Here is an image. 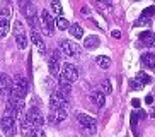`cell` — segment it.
<instances>
[{"mask_svg": "<svg viewBox=\"0 0 155 137\" xmlns=\"http://www.w3.org/2000/svg\"><path fill=\"white\" fill-rule=\"evenodd\" d=\"M28 91H29L28 79L24 77V76H21V74L14 76V79H12V86H10V96L24 98V96L28 94Z\"/></svg>", "mask_w": 155, "mask_h": 137, "instance_id": "obj_1", "label": "cell"}, {"mask_svg": "<svg viewBox=\"0 0 155 137\" xmlns=\"http://www.w3.org/2000/svg\"><path fill=\"white\" fill-rule=\"evenodd\" d=\"M12 29H14V38H15V43H17V48L19 50H26L29 45V38L26 34V29H24L22 23L21 21H15Z\"/></svg>", "mask_w": 155, "mask_h": 137, "instance_id": "obj_2", "label": "cell"}, {"mask_svg": "<svg viewBox=\"0 0 155 137\" xmlns=\"http://www.w3.org/2000/svg\"><path fill=\"white\" fill-rule=\"evenodd\" d=\"M78 77V70L73 64H63L61 65V72H60V82H75Z\"/></svg>", "mask_w": 155, "mask_h": 137, "instance_id": "obj_3", "label": "cell"}, {"mask_svg": "<svg viewBox=\"0 0 155 137\" xmlns=\"http://www.w3.org/2000/svg\"><path fill=\"white\" fill-rule=\"evenodd\" d=\"M55 26H56V21L53 19L51 12L50 10H43L41 12V31L45 33L46 36H53Z\"/></svg>", "mask_w": 155, "mask_h": 137, "instance_id": "obj_4", "label": "cell"}, {"mask_svg": "<svg viewBox=\"0 0 155 137\" xmlns=\"http://www.w3.org/2000/svg\"><path fill=\"white\" fill-rule=\"evenodd\" d=\"M61 51L55 50L50 57V62H48V67H50V74L55 76V77H60V72H61Z\"/></svg>", "mask_w": 155, "mask_h": 137, "instance_id": "obj_5", "label": "cell"}, {"mask_svg": "<svg viewBox=\"0 0 155 137\" xmlns=\"http://www.w3.org/2000/svg\"><path fill=\"white\" fill-rule=\"evenodd\" d=\"M58 50L61 51L65 57H78V55H80L78 45H75L73 41H68V40H60Z\"/></svg>", "mask_w": 155, "mask_h": 137, "instance_id": "obj_6", "label": "cell"}, {"mask_svg": "<svg viewBox=\"0 0 155 137\" xmlns=\"http://www.w3.org/2000/svg\"><path fill=\"white\" fill-rule=\"evenodd\" d=\"M0 128H2V132L7 137H14L15 135V118L9 117V115H4L2 120H0Z\"/></svg>", "mask_w": 155, "mask_h": 137, "instance_id": "obj_7", "label": "cell"}, {"mask_svg": "<svg viewBox=\"0 0 155 137\" xmlns=\"http://www.w3.org/2000/svg\"><path fill=\"white\" fill-rule=\"evenodd\" d=\"M67 105H68V96L61 94L60 91L51 93V96H50V108H51V110L67 108Z\"/></svg>", "mask_w": 155, "mask_h": 137, "instance_id": "obj_8", "label": "cell"}, {"mask_svg": "<svg viewBox=\"0 0 155 137\" xmlns=\"http://www.w3.org/2000/svg\"><path fill=\"white\" fill-rule=\"evenodd\" d=\"M19 9H21V12L26 16V19H32V17L38 16L36 5L32 4L31 0H19Z\"/></svg>", "mask_w": 155, "mask_h": 137, "instance_id": "obj_9", "label": "cell"}, {"mask_svg": "<svg viewBox=\"0 0 155 137\" xmlns=\"http://www.w3.org/2000/svg\"><path fill=\"white\" fill-rule=\"evenodd\" d=\"M77 122L80 123V127L87 128L89 132H96V118H92L91 115H85V113H78L77 115Z\"/></svg>", "mask_w": 155, "mask_h": 137, "instance_id": "obj_10", "label": "cell"}, {"mask_svg": "<svg viewBox=\"0 0 155 137\" xmlns=\"http://www.w3.org/2000/svg\"><path fill=\"white\" fill-rule=\"evenodd\" d=\"M10 86H12V79L7 74H0V100L10 96Z\"/></svg>", "mask_w": 155, "mask_h": 137, "instance_id": "obj_11", "label": "cell"}, {"mask_svg": "<svg viewBox=\"0 0 155 137\" xmlns=\"http://www.w3.org/2000/svg\"><path fill=\"white\" fill-rule=\"evenodd\" d=\"M67 108H58V110H51L50 111V122L55 123V125H58V123H61L65 118H67Z\"/></svg>", "mask_w": 155, "mask_h": 137, "instance_id": "obj_12", "label": "cell"}, {"mask_svg": "<svg viewBox=\"0 0 155 137\" xmlns=\"http://www.w3.org/2000/svg\"><path fill=\"white\" fill-rule=\"evenodd\" d=\"M26 117H28V118L31 120L36 127H41V125H43V115H41V111H39L38 108H34V106L26 111Z\"/></svg>", "mask_w": 155, "mask_h": 137, "instance_id": "obj_13", "label": "cell"}, {"mask_svg": "<svg viewBox=\"0 0 155 137\" xmlns=\"http://www.w3.org/2000/svg\"><path fill=\"white\" fill-rule=\"evenodd\" d=\"M31 41L36 45V48H38V51H39V53L46 55V45H45V41H43L41 34H39L36 29H32V31H31Z\"/></svg>", "mask_w": 155, "mask_h": 137, "instance_id": "obj_14", "label": "cell"}, {"mask_svg": "<svg viewBox=\"0 0 155 137\" xmlns=\"http://www.w3.org/2000/svg\"><path fill=\"white\" fill-rule=\"evenodd\" d=\"M91 100H92V103H94L97 108H102L104 103H106V94L102 91H99V89H96V91H92Z\"/></svg>", "mask_w": 155, "mask_h": 137, "instance_id": "obj_15", "label": "cell"}, {"mask_svg": "<svg viewBox=\"0 0 155 137\" xmlns=\"http://www.w3.org/2000/svg\"><path fill=\"white\" fill-rule=\"evenodd\" d=\"M99 45H101V38L96 36V34L87 36L85 41H84V46H85L87 50H96V48H99Z\"/></svg>", "mask_w": 155, "mask_h": 137, "instance_id": "obj_16", "label": "cell"}, {"mask_svg": "<svg viewBox=\"0 0 155 137\" xmlns=\"http://www.w3.org/2000/svg\"><path fill=\"white\" fill-rule=\"evenodd\" d=\"M138 38H140L147 46H155V33L147 29V31H141L140 34H138Z\"/></svg>", "mask_w": 155, "mask_h": 137, "instance_id": "obj_17", "label": "cell"}, {"mask_svg": "<svg viewBox=\"0 0 155 137\" xmlns=\"http://www.w3.org/2000/svg\"><path fill=\"white\" fill-rule=\"evenodd\" d=\"M141 64L145 65L147 68H153L155 70V55L150 53V51H145L141 55Z\"/></svg>", "mask_w": 155, "mask_h": 137, "instance_id": "obj_18", "label": "cell"}, {"mask_svg": "<svg viewBox=\"0 0 155 137\" xmlns=\"http://www.w3.org/2000/svg\"><path fill=\"white\" fill-rule=\"evenodd\" d=\"M96 64L99 65L101 68H109L111 65H113V60H111L109 57H106V55H99V57H96Z\"/></svg>", "mask_w": 155, "mask_h": 137, "instance_id": "obj_19", "label": "cell"}, {"mask_svg": "<svg viewBox=\"0 0 155 137\" xmlns=\"http://www.w3.org/2000/svg\"><path fill=\"white\" fill-rule=\"evenodd\" d=\"M10 31V21L5 17H0V38H5Z\"/></svg>", "mask_w": 155, "mask_h": 137, "instance_id": "obj_20", "label": "cell"}, {"mask_svg": "<svg viewBox=\"0 0 155 137\" xmlns=\"http://www.w3.org/2000/svg\"><path fill=\"white\" fill-rule=\"evenodd\" d=\"M68 33L72 34L73 38H77V40H80V38H84V27L80 26V24H72L68 29Z\"/></svg>", "mask_w": 155, "mask_h": 137, "instance_id": "obj_21", "label": "cell"}, {"mask_svg": "<svg viewBox=\"0 0 155 137\" xmlns=\"http://www.w3.org/2000/svg\"><path fill=\"white\" fill-rule=\"evenodd\" d=\"M135 27H150L152 26V19L150 17H145V16H141L140 19H137L135 23H133Z\"/></svg>", "mask_w": 155, "mask_h": 137, "instance_id": "obj_22", "label": "cell"}, {"mask_svg": "<svg viewBox=\"0 0 155 137\" xmlns=\"http://www.w3.org/2000/svg\"><path fill=\"white\" fill-rule=\"evenodd\" d=\"M56 91H60L61 94H65V96H70V93H72V84H68V82H60Z\"/></svg>", "mask_w": 155, "mask_h": 137, "instance_id": "obj_23", "label": "cell"}, {"mask_svg": "<svg viewBox=\"0 0 155 137\" xmlns=\"http://www.w3.org/2000/svg\"><path fill=\"white\" fill-rule=\"evenodd\" d=\"M70 26H72V24H70L68 21L63 17V16H60V17L56 19V27H58V29H61V31H65V29H70Z\"/></svg>", "mask_w": 155, "mask_h": 137, "instance_id": "obj_24", "label": "cell"}, {"mask_svg": "<svg viewBox=\"0 0 155 137\" xmlns=\"http://www.w3.org/2000/svg\"><path fill=\"white\" fill-rule=\"evenodd\" d=\"M51 10L53 14H58V17L63 14V7H61V2L60 0H51Z\"/></svg>", "mask_w": 155, "mask_h": 137, "instance_id": "obj_25", "label": "cell"}, {"mask_svg": "<svg viewBox=\"0 0 155 137\" xmlns=\"http://www.w3.org/2000/svg\"><path fill=\"white\" fill-rule=\"evenodd\" d=\"M143 86H145V82H143V81H140L138 77L131 79V82H130V87H131L133 91H140V89H141Z\"/></svg>", "mask_w": 155, "mask_h": 137, "instance_id": "obj_26", "label": "cell"}, {"mask_svg": "<svg viewBox=\"0 0 155 137\" xmlns=\"http://www.w3.org/2000/svg\"><path fill=\"white\" fill-rule=\"evenodd\" d=\"M101 91L104 93V94H111V93H113L111 81H102V82H101Z\"/></svg>", "mask_w": 155, "mask_h": 137, "instance_id": "obj_27", "label": "cell"}, {"mask_svg": "<svg viewBox=\"0 0 155 137\" xmlns=\"http://www.w3.org/2000/svg\"><path fill=\"white\" fill-rule=\"evenodd\" d=\"M10 16H12V7H10V5H4V7H0V17L9 19Z\"/></svg>", "mask_w": 155, "mask_h": 137, "instance_id": "obj_28", "label": "cell"}, {"mask_svg": "<svg viewBox=\"0 0 155 137\" xmlns=\"http://www.w3.org/2000/svg\"><path fill=\"white\" fill-rule=\"evenodd\" d=\"M28 137H45V132H43V128H41V127H34Z\"/></svg>", "mask_w": 155, "mask_h": 137, "instance_id": "obj_29", "label": "cell"}, {"mask_svg": "<svg viewBox=\"0 0 155 137\" xmlns=\"http://www.w3.org/2000/svg\"><path fill=\"white\" fill-rule=\"evenodd\" d=\"M137 77L140 79V81H143L145 84H150V82H152V77L148 76V74H145V72H138Z\"/></svg>", "mask_w": 155, "mask_h": 137, "instance_id": "obj_30", "label": "cell"}, {"mask_svg": "<svg viewBox=\"0 0 155 137\" xmlns=\"http://www.w3.org/2000/svg\"><path fill=\"white\" fill-rule=\"evenodd\" d=\"M141 16H145V17H152V16H155V5H150V7H147L143 12H141Z\"/></svg>", "mask_w": 155, "mask_h": 137, "instance_id": "obj_31", "label": "cell"}, {"mask_svg": "<svg viewBox=\"0 0 155 137\" xmlns=\"http://www.w3.org/2000/svg\"><path fill=\"white\" fill-rule=\"evenodd\" d=\"M138 118H140V117H138V110H137V111H133V113H131V128H133V130H137Z\"/></svg>", "mask_w": 155, "mask_h": 137, "instance_id": "obj_32", "label": "cell"}, {"mask_svg": "<svg viewBox=\"0 0 155 137\" xmlns=\"http://www.w3.org/2000/svg\"><path fill=\"white\" fill-rule=\"evenodd\" d=\"M145 103H147V105H152V103H153V96H152V94L145 96Z\"/></svg>", "mask_w": 155, "mask_h": 137, "instance_id": "obj_33", "label": "cell"}, {"mask_svg": "<svg viewBox=\"0 0 155 137\" xmlns=\"http://www.w3.org/2000/svg\"><path fill=\"white\" fill-rule=\"evenodd\" d=\"M131 105L135 106V108H138V106H140V100H137V98H135V100L131 101Z\"/></svg>", "mask_w": 155, "mask_h": 137, "instance_id": "obj_34", "label": "cell"}, {"mask_svg": "<svg viewBox=\"0 0 155 137\" xmlns=\"http://www.w3.org/2000/svg\"><path fill=\"white\" fill-rule=\"evenodd\" d=\"M138 117H140V118H145V117H147V113L143 111V110H138Z\"/></svg>", "mask_w": 155, "mask_h": 137, "instance_id": "obj_35", "label": "cell"}, {"mask_svg": "<svg viewBox=\"0 0 155 137\" xmlns=\"http://www.w3.org/2000/svg\"><path fill=\"white\" fill-rule=\"evenodd\" d=\"M113 38H121V33H119V31H113Z\"/></svg>", "mask_w": 155, "mask_h": 137, "instance_id": "obj_36", "label": "cell"}, {"mask_svg": "<svg viewBox=\"0 0 155 137\" xmlns=\"http://www.w3.org/2000/svg\"><path fill=\"white\" fill-rule=\"evenodd\" d=\"M82 14H84V16H87V14H89V9H87V7H84V9H82Z\"/></svg>", "mask_w": 155, "mask_h": 137, "instance_id": "obj_37", "label": "cell"}]
</instances>
